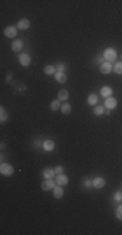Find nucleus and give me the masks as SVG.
Wrapping results in <instances>:
<instances>
[{
  "label": "nucleus",
  "mask_w": 122,
  "mask_h": 235,
  "mask_svg": "<svg viewBox=\"0 0 122 235\" xmlns=\"http://www.w3.org/2000/svg\"><path fill=\"white\" fill-rule=\"evenodd\" d=\"M0 173H2V175H4V176H11L14 173V169H13V166L9 165V163H2V166H0Z\"/></svg>",
  "instance_id": "1"
},
{
  "label": "nucleus",
  "mask_w": 122,
  "mask_h": 235,
  "mask_svg": "<svg viewBox=\"0 0 122 235\" xmlns=\"http://www.w3.org/2000/svg\"><path fill=\"white\" fill-rule=\"evenodd\" d=\"M56 185H57V183H56V182H53L52 179H46L44 182L42 183L40 187H42L43 191H50V189H53V188H55Z\"/></svg>",
  "instance_id": "2"
},
{
  "label": "nucleus",
  "mask_w": 122,
  "mask_h": 235,
  "mask_svg": "<svg viewBox=\"0 0 122 235\" xmlns=\"http://www.w3.org/2000/svg\"><path fill=\"white\" fill-rule=\"evenodd\" d=\"M18 60L21 63L22 67H29L31 64V58H30V55H27V54H21V55L18 56Z\"/></svg>",
  "instance_id": "3"
},
{
  "label": "nucleus",
  "mask_w": 122,
  "mask_h": 235,
  "mask_svg": "<svg viewBox=\"0 0 122 235\" xmlns=\"http://www.w3.org/2000/svg\"><path fill=\"white\" fill-rule=\"evenodd\" d=\"M104 58H105L108 62H113V60H116V58H117V52H116V50H113V48H106V50L104 51Z\"/></svg>",
  "instance_id": "4"
},
{
  "label": "nucleus",
  "mask_w": 122,
  "mask_h": 235,
  "mask_svg": "<svg viewBox=\"0 0 122 235\" xmlns=\"http://www.w3.org/2000/svg\"><path fill=\"white\" fill-rule=\"evenodd\" d=\"M4 35L7 38H14L17 35V28L16 26H7L4 29Z\"/></svg>",
  "instance_id": "5"
},
{
  "label": "nucleus",
  "mask_w": 122,
  "mask_h": 235,
  "mask_svg": "<svg viewBox=\"0 0 122 235\" xmlns=\"http://www.w3.org/2000/svg\"><path fill=\"white\" fill-rule=\"evenodd\" d=\"M104 106L106 107L108 110H113L117 107V99L113 97H108V98H105V103Z\"/></svg>",
  "instance_id": "6"
},
{
  "label": "nucleus",
  "mask_w": 122,
  "mask_h": 235,
  "mask_svg": "<svg viewBox=\"0 0 122 235\" xmlns=\"http://www.w3.org/2000/svg\"><path fill=\"white\" fill-rule=\"evenodd\" d=\"M17 28L19 30H27V29L30 28V21H29L27 18H21L17 22Z\"/></svg>",
  "instance_id": "7"
},
{
  "label": "nucleus",
  "mask_w": 122,
  "mask_h": 235,
  "mask_svg": "<svg viewBox=\"0 0 122 235\" xmlns=\"http://www.w3.org/2000/svg\"><path fill=\"white\" fill-rule=\"evenodd\" d=\"M104 185H105V180L103 178H100V176H97V178H95L94 180H92V187L96 188V189L103 188Z\"/></svg>",
  "instance_id": "8"
},
{
  "label": "nucleus",
  "mask_w": 122,
  "mask_h": 235,
  "mask_svg": "<svg viewBox=\"0 0 122 235\" xmlns=\"http://www.w3.org/2000/svg\"><path fill=\"white\" fill-rule=\"evenodd\" d=\"M110 71H112V64L109 62H105L103 64H100V72L103 75H108V73H110Z\"/></svg>",
  "instance_id": "9"
},
{
  "label": "nucleus",
  "mask_w": 122,
  "mask_h": 235,
  "mask_svg": "<svg viewBox=\"0 0 122 235\" xmlns=\"http://www.w3.org/2000/svg\"><path fill=\"white\" fill-rule=\"evenodd\" d=\"M62 196H64V189H62V185H56L55 188H53V197L55 199H61Z\"/></svg>",
  "instance_id": "10"
},
{
  "label": "nucleus",
  "mask_w": 122,
  "mask_h": 235,
  "mask_svg": "<svg viewBox=\"0 0 122 235\" xmlns=\"http://www.w3.org/2000/svg\"><path fill=\"white\" fill-rule=\"evenodd\" d=\"M68 182H69V178L64 174H60L56 176V183L58 185H65V184H68Z\"/></svg>",
  "instance_id": "11"
},
{
  "label": "nucleus",
  "mask_w": 122,
  "mask_h": 235,
  "mask_svg": "<svg viewBox=\"0 0 122 235\" xmlns=\"http://www.w3.org/2000/svg\"><path fill=\"white\" fill-rule=\"evenodd\" d=\"M22 41L21 39H16V41H13V43H12V50L14 51V52H18V51H21L22 50Z\"/></svg>",
  "instance_id": "12"
},
{
  "label": "nucleus",
  "mask_w": 122,
  "mask_h": 235,
  "mask_svg": "<svg viewBox=\"0 0 122 235\" xmlns=\"http://www.w3.org/2000/svg\"><path fill=\"white\" fill-rule=\"evenodd\" d=\"M43 149L46 151H52L55 149V143H53L52 140H46L44 143H43Z\"/></svg>",
  "instance_id": "13"
},
{
  "label": "nucleus",
  "mask_w": 122,
  "mask_h": 235,
  "mask_svg": "<svg viewBox=\"0 0 122 235\" xmlns=\"http://www.w3.org/2000/svg\"><path fill=\"white\" fill-rule=\"evenodd\" d=\"M57 97H58V99L60 101L65 102V101H68V98H69V91H68L66 89H61L57 93Z\"/></svg>",
  "instance_id": "14"
},
{
  "label": "nucleus",
  "mask_w": 122,
  "mask_h": 235,
  "mask_svg": "<svg viewBox=\"0 0 122 235\" xmlns=\"http://www.w3.org/2000/svg\"><path fill=\"white\" fill-rule=\"evenodd\" d=\"M55 78H56V81L57 82H60V84H64V82H66V75L64 72H56L55 73Z\"/></svg>",
  "instance_id": "15"
},
{
  "label": "nucleus",
  "mask_w": 122,
  "mask_h": 235,
  "mask_svg": "<svg viewBox=\"0 0 122 235\" xmlns=\"http://www.w3.org/2000/svg\"><path fill=\"white\" fill-rule=\"evenodd\" d=\"M56 175L55 173V169H46L43 171V176H44V179H53V176Z\"/></svg>",
  "instance_id": "16"
},
{
  "label": "nucleus",
  "mask_w": 122,
  "mask_h": 235,
  "mask_svg": "<svg viewBox=\"0 0 122 235\" xmlns=\"http://www.w3.org/2000/svg\"><path fill=\"white\" fill-rule=\"evenodd\" d=\"M97 95L95 94V93H92V94H90L89 95V98H87V103H89L90 106H96V103H97Z\"/></svg>",
  "instance_id": "17"
},
{
  "label": "nucleus",
  "mask_w": 122,
  "mask_h": 235,
  "mask_svg": "<svg viewBox=\"0 0 122 235\" xmlns=\"http://www.w3.org/2000/svg\"><path fill=\"white\" fill-rule=\"evenodd\" d=\"M50 109H51L52 111H57L58 109H61L60 99H55V101H52V102H51V105H50Z\"/></svg>",
  "instance_id": "18"
},
{
  "label": "nucleus",
  "mask_w": 122,
  "mask_h": 235,
  "mask_svg": "<svg viewBox=\"0 0 122 235\" xmlns=\"http://www.w3.org/2000/svg\"><path fill=\"white\" fill-rule=\"evenodd\" d=\"M112 93H113V90H112L109 86H104L103 89H101V97L108 98V97H110V95H112Z\"/></svg>",
  "instance_id": "19"
},
{
  "label": "nucleus",
  "mask_w": 122,
  "mask_h": 235,
  "mask_svg": "<svg viewBox=\"0 0 122 235\" xmlns=\"http://www.w3.org/2000/svg\"><path fill=\"white\" fill-rule=\"evenodd\" d=\"M61 112L64 115H68V114H70L71 112V106L69 105V103H64V105H61Z\"/></svg>",
  "instance_id": "20"
},
{
  "label": "nucleus",
  "mask_w": 122,
  "mask_h": 235,
  "mask_svg": "<svg viewBox=\"0 0 122 235\" xmlns=\"http://www.w3.org/2000/svg\"><path fill=\"white\" fill-rule=\"evenodd\" d=\"M92 112H94V115L100 116V115L105 114V110H104V107H101V106H96V107H94V110H92Z\"/></svg>",
  "instance_id": "21"
},
{
  "label": "nucleus",
  "mask_w": 122,
  "mask_h": 235,
  "mask_svg": "<svg viewBox=\"0 0 122 235\" xmlns=\"http://www.w3.org/2000/svg\"><path fill=\"white\" fill-rule=\"evenodd\" d=\"M43 72H44L46 75H55V73H56V68L53 65H46L44 69H43Z\"/></svg>",
  "instance_id": "22"
},
{
  "label": "nucleus",
  "mask_w": 122,
  "mask_h": 235,
  "mask_svg": "<svg viewBox=\"0 0 122 235\" xmlns=\"http://www.w3.org/2000/svg\"><path fill=\"white\" fill-rule=\"evenodd\" d=\"M113 71L117 75H122V62H118L117 64L113 65Z\"/></svg>",
  "instance_id": "23"
},
{
  "label": "nucleus",
  "mask_w": 122,
  "mask_h": 235,
  "mask_svg": "<svg viewBox=\"0 0 122 235\" xmlns=\"http://www.w3.org/2000/svg\"><path fill=\"white\" fill-rule=\"evenodd\" d=\"M113 200H114V201H117V203L122 201V192H121V191H118V192H116V193H114Z\"/></svg>",
  "instance_id": "24"
},
{
  "label": "nucleus",
  "mask_w": 122,
  "mask_h": 235,
  "mask_svg": "<svg viewBox=\"0 0 122 235\" xmlns=\"http://www.w3.org/2000/svg\"><path fill=\"white\" fill-rule=\"evenodd\" d=\"M116 217L118 218L120 221H122V205H120V207L116 209Z\"/></svg>",
  "instance_id": "25"
},
{
  "label": "nucleus",
  "mask_w": 122,
  "mask_h": 235,
  "mask_svg": "<svg viewBox=\"0 0 122 235\" xmlns=\"http://www.w3.org/2000/svg\"><path fill=\"white\" fill-rule=\"evenodd\" d=\"M0 112H2V119H0V120H2V123H4V121L7 120V118H8L5 110H4V107H2V109H0Z\"/></svg>",
  "instance_id": "26"
},
{
  "label": "nucleus",
  "mask_w": 122,
  "mask_h": 235,
  "mask_svg": "<svg viewBox=\"0 0 122 235\" xmlns=\"http://www.w3.org/2000/svg\"><path fill=\"white\" fill-rule=\"evenodd\" d=\"M55 173H56V175L62 174V173H64V167H62V166H60V165L56 166V167H55Z\"/></svg>",
  "instance_id": "27"
},
{
  "label": "nucleus",
  "mask_w": 122,
  "mask_h": 235,
  "mask_svg": "<svg viewBox=\"0 0 122 235\" xmlns=\"http://www.w3.org/2000/svg\"><path fill=\"white\" fill-rule=\"evenodd\" d=\"M57 69H58V72H64V71H65V65H64V64H58V65H57Z\"/></svg>",
  "instance_id": "28"
},
{
  "label": "nucleus",
  "mask_w": 122,
  "mask_h": 235,
  "mask_svg": "<svg viewBox=\"0 0 122 235\" xmlns=\"http://www.w3.org/2000/svg\"><path fill=\"white\" fill-rule=\"evenodd\" d=\"M96 62H99V63L101 62V64H103V58H97V59H96Z\"/></svg>",
  "instance_id": "29"
},
{
  "label": "nucleus",
  "mask_w": 122,
  "mask_h": 235,
  "mask_svg": "<svg viewBox=\"0 0 122 235\" xmlns=\"http://www.w3.org/2000/svg\"><path fill=\"white\" fill-rule=\"evenodd\" d=\"M121 56H122V55H121Z\"/></svg>",
  "instance_id": "30"
}]
</instances>
